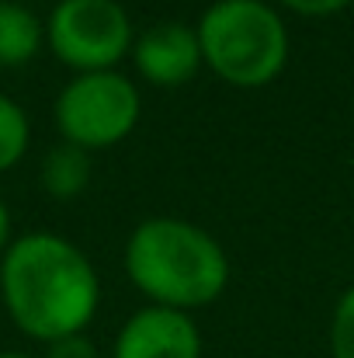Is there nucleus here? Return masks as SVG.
I'll return each instance as SVG.
<instances>
[{"label":"nucleus","instance_id":"f8f14e48","mask_svg":"<svg viewBox=\"0 0 354 358\" xmlns=\"http://www.w3.org/2000/svg\"><path fill=\"white\" fill-rule=\"evenodd\" d=\"M45 358H101L94 341L84 338V334H70V338H59L45 348Z\"/></svg>","mask_w":354,"mask_h":358},{"label":"nucleus","instance_id":"423d86ee","mask_svg":"<svg viewBox=\"0 0 354 358\" xmlns=\"http://www.w3.org/2000/svg\"><path fill=\"white\" fill-rule=\"evenodd\" d=\"M112 358H202V334L188 313L146 306L121 324Z\"/></svg>","mask_w":354,"mask_h":358},{"label":"nucleus","instance_id":"4468645a","mask_svg":"<svg viewBox=\"0 0 354 358\" xmlns=\"http://www.w3.org/2000/svg\"><path fill=\"white\" fill-rule=\"evenodd\" d=\"M7 237H10V213H7V206L0 202V254L7 250Z\"/></svg>","mask_w":354,"mask_h":358},{"label":"nucleus","instance_id":"6e6552de","mask_svg":"<svg viewBox=\"0 0 354 358\" xmlns=\"http://www.w3.org/2000/svg\"><path fill=\"white\" fill-rule=\"evenodd\" d=\"M42 35L45 31L28 7L0 0V66H24L42 49Z\"/></svg>","mask_w":354,"mask_h":358},{"label":"nucleus","instance_id":"f03ea898","mask_svg":"<svg viewBox=\"0 0 354 358\" xmlns=\"http://www.w3.org/2000/svg\"><path fill=\"white\" fill-rule=\"evenodd\" d=\"M132 285L167 310H195L223 296L230 282L226 250L202 227L174 216L146 220L125 243Z\"/></svg>","mask_w":354,"mask_h":358},{"label":"nucleus","instance_id":"1a4fd4ad","mask_svg":"<svg viewBox=\"0 0 354 358\" xmlns=\"http://www.w3.org/2000/svg\"><path fill=\"white\" fill-rule=\"evenodd\" d=\"M87 181H91L87 150H80L73 143H63V146L45 153V160H42V188L52 199H77L87 188Z\"/></svg>","mask_w":354,"mask_h":358},{"label":"nucleus","instance_id":"20e7f679","mask_svg":"<svg viewBox=\"0 0 354 358\" xmlns=\"http://www.w3.org/2000/svg\"><path fill=\"white\" fill-rule=\"evenodd\" d=\"M139 122V91L115 70L77 73L56 98V125L80 150H108Z\"/></svg>","mask_w":354,"mask_h":358},{"label":"nucleus","instance_id":"9d476101","mask_svg":"<svg viewBox=\"0 0 354 358\" xmlns=\"http://www.w3.org/2000/svg\"><path fill=\"white\" fill-rule=\"evenodd\" d=\"M28 136H31V129H28L24 108L0 94V171L14 167V164L24 157Z\"/></svg>","mask_w":354,"mask_h":358},{"label":"nucleus","instance_id":"ddd939ff","mask_svg":"<svg viewBox=\"0 0 354 358\" xmlns=\"http://www.w3.org/2000/svg\"><path fill=\"white\" fill-rule=\"evenodd\" d=\"M281 3L292 7L295 14H306V17H327V14L344 10L351 0H281Z\"/></svg>","mask_w":354,"mask_h":358},{"label":"nucleus","instance_id":"7ed1b4c3","mask_svg":"<svg viewBox=\"0 0 354 358\" xmlns=\"http://www.w3.org/2000/svg\"><path fill=\"white\" fill-rule=\"evenodd\" d=\"M195 31L205 66L226 84L264 87L285 70L288 31L264 0H216Z\"/></svg>","mask_w":354,"mask_h":358},{"label":"nucleus","instance_id":"f257e3e1","mask_svg":"<svg viewBox=\"0 0 354 358\" xmlns=\"http://www.w3.org/2000/svg\"><path fill=\"white\" fill-rule=\"evenodd\" d=\"M0 296L10 320L28 338L52 345L84 334L98 313L101 285L77 243L56 234H28L3 250Z\"/></svg>","mask_w":354,"mask_h":358},{"label":"nucleus","instance_id":"2eb2a0df","mask_svg":"<svg viewBox=\"0 0 354 358\" xmlns=\"http://www.w3.org/2000/svg\"><path fill=\"white\" fill-rule=\"evenodd\" d=\"M0 358H31V355H24V352H0Z\"/></svg>","mask_w":354,"mask_h":358},{"label":"nucleus","instance_id":"0eeeda50","mask_svg":"<svg viewBox=\"0 0 354 358\" xmlns=\"http://www.w3.org/2000/svg\"><path fill=\"white\" fill-rule=\"evenodd\" d=\"M132 59H135V70L156 87L188 84L205 63L198 31L181 21H160L146 28L132 45Z\"/></svg>","mask_w":354,"mask_h":358},{"label":"nucleus","instance_id":"39448f33","mask_svg":"<svg viewBox=\"0 0 354 358\" xmlns=\"http://www.w3.org/2000/svg\"><path fill=\"white\" fill-rule=\"evenodd\" d=\"M49 45L77 73L115 70L132 49V24L118 0H63L49 17Z\"/></svg>","mask_w":354,"mask_h":358},{"label":"nucleus","instance_id":"9b49d317","mask_svg":"<svg viewBox=\"0 0 354 358\" xmlns=\"http://www.w3.org/2000/svg\"><path fill=\"white\" fill-rule=\"evenodd\" d=\"M330 352H334V358H354V289L341 296V303L334 310Z\"/></svg>","mask_w":354,"mask_h":358}]
</instances>
